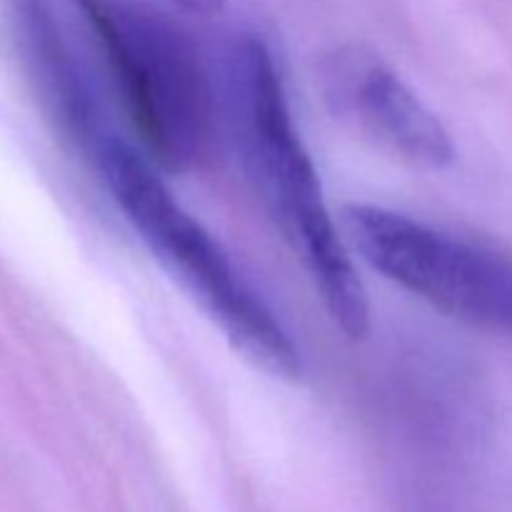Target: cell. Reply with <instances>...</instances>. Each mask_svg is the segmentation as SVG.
I'll return each mask as SVG.
<instances>
[{
  "label": "cell",
  "instance_id": "obj_2",
  "mask_svg": "<svg viewBox=\"0 0 512 512\" xmlns=\"http://www.w3.org/2000/svg\"><path fill=\"white\" fill-rule=\"evenodd\" d=\"M93 165L130 228L220 328L230 348L270 378L298 380L303 355L295 340L240 278L218 240L175 200L153 163L113 135Z\"/></svg>",
  "mask_w": 512,
  "mask_h": 512
},
{
  "label": "cell",
  "instance_id": "obj_4",
  "mask_svg": "<svg viewBox=\"0 0 512 512\" xmlns=\"http://www.w3.org/2000/svg\"><path fill=\"white\" fill-rule=\"evenodd\" d=\"M348 243L385 280L430 308L512 335V258L370 203L343 208Z\"/></svg>",
  "mask_w": 512,
  "mask_h": 512
},
{
  "label": "cell",
  "instance_id": "obj_5",
  "mask_svg": "<svg viewBox=\"0 0 512 512\" xmlns=\"http://www.w3.org/2000/svg\"><path fill=\"white\" fill-rule=\"evenodd\" d=\"M320 85L333 113L370 143L420 170H445L455 145L438 115L370 50L348 45L325 55Z\"/></svg>",
  "mask_w": 512,
  "mask_h": 512
},
{
  "label": "cell",
  "instance_id": "obj_6",
  "mask_svg": "<svg viewBox=\"0 0 512 512\" xmlns=\"http://www.w3.org/2000/svg\"><path fill=\"white\" fill-rule=\"evenodd\" d=\"M20 30L30 75L50 118L85 158L95 160L113 133L105 128L98 98L43 0H20Z\"/></svg>",
  "mask_w": 512,
  "mask_h": 512
},
{
  "label": "cell",
  "instance_id": "obj_1",
  "mask_svg": "<svg viewBox=\"0 0 512 512\" xmlns=\"http://www.w3.org/2000/svg\"><path fill=\"white\" fill-rule=\"evenodd\" d=\"M228 100L245 165L313 278L330 320L345 338L363 340L370 333L368 288L295 128L283 75L258 35H240L230 48Z\"/></svg>",
  "mask_w": 512,
  "mask_h": 512
},
{
  "label": "cell",
  "instance_id": "obj_3",
  "mask_svg": "<svg viewBox=\"0 0 512 512\" xmlns=\"http://www.w3.org/2000/svg\"><path fill=\"white\" fill-rule=\"evenodd\" d=\"M73 3L150 160L173 175L200 168L213 148L215 105L188 33L163 13L128 0Z\"/></svg>",
  "mask_w": 512,
  "mask_h": 512
},
{
  "label": "cell",
  "instance_id": "obj_7",
  "mask_svg": "<svg viewBox=\"0 0 512 512\" xmlns=\"http://www.w3.org/2000/svg\"><path fill=\"white\" fill-rule=\"evenodd\" d=\"M173 3L180 5L185 13L200 15V18H210V15L220 13L228 0H173Z\"/></svg>",
  "mask_w": 512,
  "mask_h": 512
}]
</instances>
